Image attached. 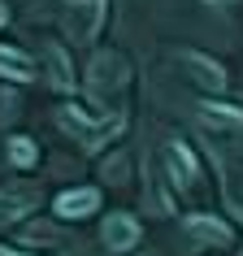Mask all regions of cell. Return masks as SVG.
Wrapping results in <instances>:
<instances>
[{
	"mask_svg": "<svg viewBox=\"0 0 243 256\" xmlns=\"http://www.w3.org/2000/svg\"><path fill=\"white\" fill-rule=\"evenodd\" d=\"M56 122H61V130H70V135L78 139V144H87V148H104L108 139L118 135L122 126H126V118H118V113H108V118H96V113H87V108L78 104H66L61 113H56Z\"/></svg>",
	"mask_w": 243,
	"mask_h": 256,
	"instance_id": "1",
	"label": "cell"
},
{
	"mask_svg": "<svg viewBox=\"0 0 243 256\" xmlns=\"http://www.w3.org/2000/svg\"><path fill=\"white\" fill-rule=\"evenodd\" d=\"M126 70H130V66H126V56H118V52H96L92 70H87V92H92L96 100L122 92V87H126Z\"/></svg>",
	"mask_w": 243,
	"mask_h": 256,
	"instance_id": "2",
	"label": "cell"
},
{
	"mask_svg": "<svg viewBox=\"0 0 243 256\" xmlns=\"http://www.w3.org/2000/svg\"><path fill=\"white\" fill-rule=\"evenodd\" d=\"M161 161H165V174L174 178V187H182V191H187L191 182L200 178V161L191 156V148L182 144V139H170V144H165Z\"/></svg>",
	"mask_w": 243,
	"mask_h": 256,
	"instance_id": "3",
	"label": "cell"
},
{
	"mask_svg": "<svg viewBox=\"0 0 243 256\" xmlns=\"http://www.w3.org/2000/svg\"><path fill=\"white\" fill-rule=\"evenodd\" d=\"M100 239H104L108 252H130V248H139V222L130 213H113V217H104Z\"/></svg>",
	"mask_w": 243,
	"mask_h": 256,
	"instance_id": "4",
	"label": "cell"
},
{
	"mask_svg": "<svg viewBox=\"0 0 243 256\" xmlns=\"http://www.w3.org/2000/svg\"><path fill=\"white\" fill-rule=\"evenodd\" d=\"M96 208H100V191L96 187H70V191H61L52 200V213L66 217V222H78V217L96 213Z\"/></svg>",
	"mask_w": 243,
	"mask_h": 256,
	"instance_id": "5",
	"label": "cell"
},
{
	"mask_svg": "<svg viewBox=\"0 0 243 256\" xmlns=\"http://www.w3.org/2000/svg\"><path fill=\"white\" fill-rule=\"evenodd\" d=\"M182 61H187L191 78L200 82V87H208V92H226V70L217 66L213 56H204V52H182Z\"/></svg>",
	"mask_w": 243,
	"mask_h": 256,
	"instance_id": "6",
	"label": "cell"
},
{
	"mask_svg": "<svg viewBox=\"0 0 243 256\" xmlns=\"http://www.w3.org/2000/svg\"><path fill=\"white\" fill-rule=\"evenodd\" d=\"M0 78L30 82L35 78V61H30L26 52H18V48H9V44H0Z\"/></svg>",
	"mask_w": 243,
	"mask_h": 256,
	"instance_id": "7",
	"label": "cell"
},
{
	"mask_svg": "<svg viewBox=\"0 0 243 256\" xmlns=\"http://www.w3.org/2000/svg\"><path fill=\"white\" fill-rule=\"evenodd\" d=\"M187 234H196L204 243H230V226L222 217H208V213H191L187 217Z\"/></svg>",
	"mask_w": 243,
	"mask_h": 256,
	"instance_id": "8",
	"label": "cell"
},
{
	"mask_svg": "<svg viewBox=\"0 0 243 256\" xmlns=\"http://www.w3.org/2000/svg\"><path fill=\"white\" fill-rule=\"evenodd\" d=\"M200 118L208 122V126H222V130H243V108H234V104L204 100V104H200Z\"/></svg>",
	"mask_w": 243,
	"mask_h": 256,
	"instance_id": "9",
	"label": "cell"
},
{
	"mask_svg": "<svg viewBox=\"0 0 243 256\" xmlns=\"http://www.w3.org/2000/svg\"><path fill=\"white\" fill-rule=\"evenodd\" d=\"M35 161H40L35 139H26V135H14V139H9V165H18V170H30Z\"/></svg>",
	"mask_w": 243,
	"mask_h": 256,
	"instance_id": "10",
	"label": "cell"
},
{
	"mask_svg": "<svg viewBox=\"0 0 243 256\" xmlns=\"http://www.w3.org/2000/svg\"><path fill=\"white\" fill-rule=\"evenodd\" d=\"M48 70H52V82L61 87V92H70V87H74V74H70V61H66V52H61L56 44H48Z\"/></svg>",
	"mask_w": 243,
	"mask_h": 256,
	"instance_id": "11",
	"label": "cell"
},
{
	"mask_svg": "<svg viewBox=\"0 0 243 256\" xmlns=\"http://www.w3.org/2000/svg\"><path fill=\"white\" fill-rule=\"evenodd\" d=\"M0 256H26V252H9V248H0Z\"/></svg>",
	"mask_w": 243,
	"mask_h": 256,
	"instance_id": "12",
	"label": "cell"
},
{
	"mask_svg": "<svg viewBox=\"0 0 243 256\" xmlns=\"http://www.w3.org/2000/svg\"><path fill=\"white\" fill-rule=\"evenodd\" d=\"M4 18H9V14H4V4H0V22H4Z\"/></svg>",
	"mask_w": 243,
	"mask_h": 256,
	"instance_id": "13",
	"label": "cell"
}]
</instances>
